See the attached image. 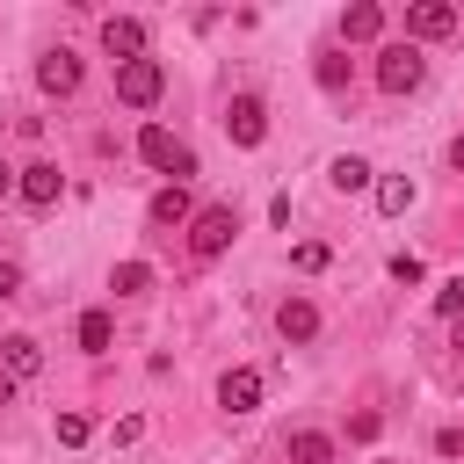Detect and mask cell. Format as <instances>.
Segmentation results:
<instances>
[{"label":"cell","instance_id":"1","mask_svg":"<svg viewBox=\"0 0 464 464\" xmlns=\"http://www.w3.org/2000/svg\"><path fill=\"white\" fill-rule=\"evenodd\" d=\"M232 239H239V210H232V203H203V210L188 218V254H196V261L232 254Z\"/></svg>","mask_w":464,"mask_h":464},{"label":"cell","instance_id":"2","mask_svg":"<svg viewBox=\"0 0 464 464\" xmlns=\"http://www.w3.org/2000/svg\"><path fill=\"white\" fill-rule=\"evenodd\" d=\"M138 160H145V167H160V174H174V181H188V174H196V152H188L167 123H145V130H138Z\"/></svg>","mask_w":464,"mask_h":464},{"label":"cell","instance_id":"3","mask_svg":"<svg viewBox=\"0 0 464 464\" xmlns=\"http://www.w3.org/2000/svg\"><path fill=\"white\" fill-rule=\"evenodd\" d=\"M420 80H428V58H420V51L406 44V36L377 51V87H384V94H413Z\"/></svg>","mask_w":464,"mask_h":464},{"label":"cell","instance_id":"4","mask_svg":"<svg viewBox=\"0 0 464 464\" xmlns=\"http://www.w3.org/2000/svg\"><path fill=\"white\" fill-rule=\"evenodd\" d=\"M167 94V65L160 58H130V65H116V102L123 109H152Z\"/></svg>","mask_w":464,"mask_h":464},{"label":"cell","instance_id":"5","mask_svg":"<svg viewBox=\"0 0 464 464\" xmlns=\"http://www.w3.org/2000/svg\"><path fill=\"white\" fill-rule=\"evenodd\" d=\"M225 138H232L239 152H254V145L268 138V109H261V94H232V102H225Z\"/></svg>","mask_w":464,"mask_h":464},{"label":"cell","instance_id":"6","mask_svg":"<svg viewBox=\"0 0 464 464\" xmlns=\"http://www.w3.org/2000/svg\"><path fill=\"white\" fill-rule=\"evenodd\" d=\"M450 29H457V7H450V0H413V7H406V44H413V51L435 44V36H450Z\"/></svg>","mask_w":464,"mask_h":464},{"label":"cell","instance_id":"7","mask_svg":"<svg viewBox=\"0 0 464 464\" xmlns=\"http://www.w3.org/2000/svg\"><path fill=\"white\" fill-rule=\"evenodd\" d=\"M80 72H87V65H80V51H65V44L36 58V87H44V94H58V102H65V94H80Z\"/></svg>","mask_w":464,"mask_h":464},{"label":"cell","instance_id":"8","mask_svg":"<svg viewBox=\"0 0 464 464\" xmlns=\"http://www.w3.org/2000/svg\"><path fill=\"white\" fill-rule=\"evenodd\" d=\"M14 196H22L29 210H51V203L65 196V174H58L51 160H36V167H22V174H14Z\"/></svg>","mask_w":464,"mask_h":464},{"label":"cell","instance_id":"9","mask_svg":"<svg viewBox=\"0 0 464 464\" xmlns=\"http://www.w3.org/2000/svg\"><path fill=\"white\" fill-rule=\"evenodd\" d=\"M102 51H109L116 65L145 58V22H138V14H109V22H102Z\"/></svg>","mask_w":464,"mask_h":464},{"label":"cell","instance_id":"10","mask_svg":"<svg viewBox=\"0 0 464 464\" xmlns=\"http://www.w3.org/2000/svg\"><path fill=\"white\" fill-rule=\"evenodd\" d=\"M276 334H283L290 348H304V341L319 334V304H312V297H283V304H276Z\"/></svg>","mask_w":464,"mask_h":464},{"label":"cell","instance_id":"11","mask_svg":"<svg viewBox=\"0 0 464 464\" xmlns=\"http://www.w3.org/2000/svg\"><path fill=\"white\" fill-rule=\"evenodd\" d=\"M218 406L225 413H254L261 406V370H225L218 377Z\"/></svg>","mask_w":464,"mask_h":464},{"label":"cell","instance_id":"12","mask_svg":"<svg viewBox=\"0 0 464 464\" xmlns=\"http://www.w3.org/2000/svg\"><path fill=\"white\" fill-rule=\"evenodd\" d=\"M145 218H152V225L167 232V225H188V218H196V203H188V188H181V181H167V188H160V196L145 203Z\"/></svg>","mask_w":464,"mask_h":464},{"label":"cell","instance_id":"13","mask_svg":"<svg viewBox=\"0 0 464 464\" xmlns=\"http://www.w3.org/2000/svg\"><path fill=\"white\" fill-rule=\"evenodd\" d=\"M0 370H7L14 384H22V377H36V370H44V348H36L29 334H7V341H0Z\"/></svg>","mask_w":464,"mask_h":464},{"label":"cell","instance_id":"14","mask_svg":"<svg viewBox=\"0 0 464 464\" xmlns=\"http://www.w3.org/2000/svg\"><path fill=\"white\" fill-rule=\"evenodd\" d=\"M341 36H348V44H377V36H384V7H377V0H355V7L341 14Z\"/></svg>","mask_w":464,"mask_h":464},{"label":"cell","instance_id":"15","mask_svg":"<svg viewBox=\"0 0 464 464\" xmlns=\"http://www.w3.org/2000/svg\"><path fill=\"white\" fill-rule=\"evenodd\" d=\"M326 174H334V188H341V196H355V188H370V181H377V167H370L362 152H341Z\"/></svg>","mask_w":464,"mask_h":464},{"label":"cell","instance_id":"16","mask_svg":"<svg viewBox=\"0 0 464 464\" xmlns=\"http://www.w3.org/2000/svg\"><path fill=\"white\" fill-rule=\"evenodd\" d=\"M109 290H116V297H145V290H152V261H116V268H109Z\"/></svg>","mask_w":464,"mask_h":464},{"label":"cell","instance_id":"17","mask_svg":"<svg viewBox=\"0 0 464 464\" xmlns=\"http://www.w3.org/2000/svg\"><path fill=\"white\" fill-rule=\"evenodd\" d=\"M290 464H334V435L297 428V435H290Z\"/></svg>","mask_w":464,"mask_h":464},{"label":"cell","instance_id":"18","mask_svg":"<svg viewBox=\"0 0 464 464\" xmlns=\"http://www.w3.org/2000/svg\"><path fill=\"white\" fill-rule=\"evenodd\" d=\"M377 210H384V218H406V210H413V181H406V174H384V181H377Z\"/></svg>","mask_w":464,"mask_h":464},{"label":"cell","instance_id":"19","mask_svg":"<svg viewBox=\"0 0 464 464\" xmlns=\"http://www.w3.org/2000/svg\"><path fill=\"white\" fill-rule=\"evenodd\" d=\"M109 341H116V326H109V312H80V348H87V355H102Z\"/></svg>","mask_w":464,"mask_h":464},{"label":"cell","instance_id":"20","mask_svg":"<svg viewBox=\"0 0 464 464\" xmlns=\"http://www.w3.org/2000/svg\"><path fill=\"white\" fill-rule=\"evenodd\" d=\"M326 261H334V254H326V239H297V246H290V268H297V276H319Z\"/></svg>","mask_w":464,"mask_h":464},{"label":"cell","instance_id":"21","mask_svg":"<svg viewBox=\"0 0 464 464\" xmlns=\"http://www.w3.org/2000/svg\"><path fill=\"white\" fill-rule=\"evenodd\" d=\"M312 72H319V87H326V94H341V87H348V58H341V51H319V65H312Z\"/></svg>","mask_w":464,"mask_h":464},{"label":"cell","instance_id":"22","mask_svg":"<svg viewBox=\"0 0 464 464\" xmlns=\"http://www.w3.org/2000/svg\"><path fill=\"white\" fill-rule=\"evenodd\" d=\"M87 435H94V420H87V413H58V450H80Z\"/></svg>","mask_w":464,"mask_h":464},{"label":"cell","instance_id":"23","mask_svg":"<svg viewBox=\"0 0 464 464\" xmlns=\"http://www.w3.org/2000/svg\"><path fill=\"white\" fill-rule=\"evenodd\" d=\"M435 312H442V319H464V276L435 283Z\"/></svg>","mask_w":464,"mask_h":464},{"label":"cell","instance_id":"24","mask_svg":"<svg viewBox=\"0 0 464 464\" xmlns=\"http://www.w3.org/2000/svg\"><path fill=\"white\" fill-rule=\"evenodd\" d=\"M420 276H428L420 254H392V283H420Z\"/></svg>","mask_w":464,"mask_h":464},{"label":"cell","instance_id":"25","mask_svg":"<svg viewBox=\"0 0 464 464\" xmlns=\"http://www.w3.org/2000/svg\"><path fill=\"white\" fill-rule=\"evenodd\" d=\"M377 428H384V420H377L370 406H362V413H348V442H377Z\"/></svg>","mask_w":464,"mask_h":464},{"label":"cell","instance_id":"26","mask_svg":"<svg viewBox=\"0 0 464 464\" xmlns=\"http://www.w3.org/2000/svg\"><path fill=\"white\" fill-rule=\"evenodd\" d=\"M7 297H22V268H14V261H0V304H7Z\"/></svg>","mask_w":464,"mask_h":464},{"label":"cell","instance_id":"27","mask_svg":"<svg viewBox=\"0 0 464 464\" xmlns=\"http://www.w3.org/2000/svg\"><path fill=\"white\" fill-rule=\"evenodd\" d=\"M0 406H14V377L7 370H0Z\"/></svg>","mask_w":464,"mask_h":464},{"label":"cell","instance_id":"28","mask_svg":"<svg viewBox=\"0 0 464 464\" xmlns=\"http://www.w3.org/2000/svg\"><path fill=\"white\" fill-rule=\"evenodd\" d=\"M0 196H14V167L7 160H0Z\"/></svg>","mask_w":464,"mask_h":464},{"label":"cell","instance_id":"29","mask_svg":"<svg viewBox=\"0 0 464 464\" xmlns=\"http://www.w3.org/2000/svg\"><path fill=\"white\" fill-rule=\"evenodd\" d=\"M450 167H457V174H464V130H457V145H450Z\"/></svg>","mask_w":464,"mask_h":464},{"label":"cell","instance_id":"30","mask_svg":"<svg viewBox=\"0 0 464 464\" xmlns=\"http://www.w3.org/2000/svg\"><path fill=\"white\" fill-rule=\"evenodd\" d=\"M457 355H464V319H457Z\"/></svg>","mask_w":464,"mask_h":464},{"label":"cell","instance_id":"31","mask_svg":"<svg viewBox=\"0 0 464 464\" xmlns=\"http://www.w3.org/2000/svg\"><path fill=\"white\" fill-rule=\"evenodd\" d=\"M377 464H384V457H377Z\"/></svg>","mask_w":464,"mask_h":464}]
</instances>
